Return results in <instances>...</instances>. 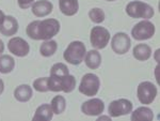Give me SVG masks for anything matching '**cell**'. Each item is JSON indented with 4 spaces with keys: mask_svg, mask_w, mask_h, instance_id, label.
Masks as SVG:
<instances>
[{
    "mask_svg": "<svg viewBox=\"0 0 160 121\" xmlns=\"http://www.w3.org/2000/svg\"><path fill=\"white\" fill-rule=\"evenodd\" d=\"M57 48H58V44H57L56 41L47 40L41 45L40 53L44 57H50V56H52L57 51Z\"/></svg>",
    "mask_w": 160,
    "mask_h": 121,
    "instance_id": "obj_21",
    "label": "cell"
},
{
    "mask_svg": "<svg viewBox=\"0 0 160 121\" xmlns=\"http://www.w3.org/2000/svg\"><path fill=\"white\" fill-rule=\"evenodd\" d=\"M132 110V103L129 100L120 99L111 102L108 107V113L110 117H120L131 113Z\"/></svg>",
    "mask_w": 160,
    "mask_h": 121,
    "instance_id": "obj_9",
    "label": "cell"
},
{
    "mask_svg": "<svg viewBox=\"0 0 160 121\" xmlns=\"http://www.w3.org/2000/svg\"><path fill=\"white\" fill-rule=\"evenodd\" d=\"M9 51L17 57H25L29 54L30 46L22 38H12L8 43Z\"/></svg>",
    "mask_w": 160,
    "mask_h": 121,
    "instance_id": "obj_10",
    "label": "cell"
},
{
    "mask_svg": "<svg viewBox=\"0 0 160 121\" xmlns=\"http://www.w3.org/2000/svg\"><path fill=\"white\" fill-rule=\"evenodd\" d=\"M50 106H51V108H52L53 114L60 115L66 108V101L62 96H57L52 99Z\"/></svg>",
    "mask_w": 160,
    "mask_h": 121,
    "instance_id": "obj_22",
    "label": "cell"
},
{
    "mask_svg": "<svg viewBox=\"0 0 160 121\" xmlns=\"http://www.w3.org/2000/svg\"><path fill=\"white\" fill-rule=\"evenodd\" d=\"M155 34V26L153 23L148 22V19H144L142 22L135 25V27L131 30V35L135 40L144 41L148 40Z\"/></svg>",
    "mask_w": 160,
    "mask_h": 121,
    "instance_id": "obj_6",
    "label": "cell"
},
{
    "mask_svg": "<svg viewBox=\"0 0 160 121\" xmlns=\"http://www.w3.org/2000/svg\"><path fill=\"white\" fill-rule=\"evenodd\" d=\"M105 104L100 99H92L81 105V112L87 116H98L104 113Z\"/></svg>",
    "mask_w": 160,
    "mask_h": 121,
    "instance_id": "obj_11",
    "label": "cell"
},
{
    "mask_svg": "<svg viewBox=\"0 0 160 121\" xmlns=\"http://www.w3.org/2000/svg\"><path fill=\"white\" fill-rule=\"evenodd\" d=\"M106 1H110L111 2V1H115V0H106Z\"/></svg>",
    "mask_w": 160,
    "mask_h": 121,
    "instance_id": "obj_32",
    "label": "cell"
},
{
    "mask_svg": "<svg viewBox=\"0 0 160 121\" xmlns=\"http://www.w3.org/2000/svg\"><path fill=\"white\" fill-rule=\"evenodd\" d=\"M60 31V23L55 18L31 22L27 27V34L32 40H51Z\"/></svg>",
    "mask_w": 160,
    "mask_h": 121,
    "instance_id": "obj_1",
    "label": "cell"
},
{
    "mask_svg": "<svg viewBox=\"0 0 160 121\" xmlns=\"http://www.w3.org/2000/svg\"><path fill=\"white\" fill-rule=\"evenodd\" d=\"M137 96L142 104H151L157 96V87L151 82H142L137 89Z\"/></svg>",
    "mask_w": 160,
    "mask_h": 121,
    "instance_id": "obj_5",
    "label": "cell"
},
{
    "mask_svg": "<svg viewBox=\"0 0 160 121\" xmlns=\"http://www.w3.org/2000/svg\"><path fill=\"white\" fill-rule=\"evenodd\" d=\"M15 66L14 58L9 55H2L0 56V73L8 74L13 71Z\"/></svg>",
    "mask_w": 160,
    "mask_h": 121,
    "instance_id": "obj_20",
    "label": "cell"
},
{
    "mask_svg": "<svg viewBox=\"0 0 160 121\" xmlns=\"http://www.w3.org/2000/svg\"><path fill=\"white\" fill-rule=\"evenodd\" d=\"M89 17L91 18L92 22L96 23V24H100L105 20V12L99 8H94V9L90 10Z\"/></svg>",
    "mask_w": 160,
    "mask_h": 121,
    "instance_id": "obj_25",
    "label": "cell"
},
{
    "mask_svg": "<svg viewBox=\"0 0 160 121\" xmlns=\"http://www.w3.org/2000/svg\"><path fill=\"white\" fill-rule=\"evenodd\" d=\"M126 13L131 18L149 19L154 16V9L142 1H131L126 6Z\"/></svg>",
    "mask_w": 160,
    "mask_h": 121,
    "instance_id": "obj_3",
    "label": "cell"
},
{
    "mask_svg": "<svg viewBox=\"0 0 160 121\" xmlns=\"http://www.w3.org/2000/svg\"><path fill=\"white\" fill-rule=\"evenodd\" d=\"M47 81H48V77H41V78L35 79V81L33 82V87H34V89L38 92L49 91V90H48Z\"/></svg>",
    "mask_w": 160,
    "mask_h": 121,
    "instance_id": "obj_26",
    "label": "cell"
},
{
    "mask_svg": "<svg viewBox=\"0 0 160 121\" xmlns=\"http://www.w3.org/2000/svg\"><path fill=\"white\" fill-rule=\"evenodd\" d=\"M20 9H28L34 3V0H17Z\"/></svg>",
    "mask_w": 160,
    "mask_h": 121,
    "instance_id": "obj_27",
    "label": "cell"
},
{
    "mask_svg": "<svg viewBox=\"0 0 160 121\" xmlns=\"http://www.w3.org/2000/svg\"><path fill=\"white\" fill-rule=\"evenodd\" d=\"M53 112L51 108L50 104H43L38 107L37 112H35L34 116H33V121H49L52 119Z\"/></svg>",
    "mask_w": 160,
    "mask_h": 121,
    "instance_id": "obj_15",
    "label": "cell"
},
{
    "mask_svg": "<svg viewBox=\"0 0 160 121\" xmlns=\"http://www.w3.org/2000/svg\"><path fill=\"white\" fill-rule=\"evenodd\" d=\"M60 11L66 16H73L79 10L78 0H59Z\"/></svg>",
    "mask_w": 160,
    "mask_h": 121,
    "instance_id": "obj_14",
    "label": "cell"
},
{
    "mask_svg": "<svg viewBox=\"0 0 160 121\" xmlns=\"http://www.w3.org/2000/svg\"><path fill=\"white\" fill-rule=\"evenodd\" d=\"M131 46L130 38L128 34L124 32H118L113 35L112 40H111V47L112 50L118 55H124L129 50Z\"/></svg>",
    "mask_w": 160,
    "mask_h": 121,
    "instance_id": "obj_8",
    "label": "cell"
},
{
    "mask_svg": "<svg viewBox=\"0 0 160 121\" xmlns=\"http://www.w3.org/2000/svg\"><path fill=\"white\" fill-rule=\"evenodd\" d=\"M53 10V6L50 1L47 0H40L35 1L32 4V13L37 17H44L49 15Z\"/></svg>",
    "mask_w": 160,
    "mask_h": 121,
    "instance_id": "obj_13",
    "label": "cell"
},
{
    "mask_svg": "<svg viewBox=\"0 0 160 121\" xmlns=\"http://www.w3.org/2000/svg\"><path fill=\"white\" fill-rule=\"evenodd\" d=\"M86 45L81 41H74L68 46L63 54V57L68 63L78 66L86 57Z\"/></svg>",
    "mask_w": 160,
    "mask_h": 121,
    "instance_id": "obj_2",
    "label": "cell"
},
{
    "mask_svg": "<svg viewBox=\"0 0 160 121\" xmlns=\"http://www.w3.org/2000/svg\"><path fill=\"white\" fill-rule=\"evenodd\" d=\"M133 57L139 61H145L152 55V48L148 44H138L133 47Z\"/></svg>",
    "mask_w": 160,
    "mask_h": 121,
    "instance_id": "obj_18",
    "label": "cell"
},
{
    "mask_svg": "<svg viewBox=\"0 0 160 121\" xmlns=\"http://www.w3.org/2000/svg\"><path fill=\"white\" fill-rule=\"evenodd\" d=\"M102 119H105V120H110V117H106V116H102V117H99L97 120H102Z\"/></svg>",
    "mask_w": 160,
    "mask_h": 121,
    "instance_id": "obj_30",
    "label": "cell"
},
{
    "mask_svg": "<svg viewBox=\"0 0 160 121\" xmlns=\"http://www.w3.org/2000/svg\"><path fill=\"white\" fill-rule=\"evenodd\" d=\"M61 84H62V91L68 93V92L73 91L75 87H76V78L73 75L68 74V75L62 77Z\"/></svg>",
    "mask_w": 160,
    "mask_h": 121,
    "instance_id": "obj_23",
    "label": "cell"
},
{
    "mask_svg": "<svg viewBox=\"0 0 160 121\" xmlns=\"http://www.w3.org/2000/svg\"><path fill=\"white\" fill-rule=\"evenodd\" d=\"M84 60H86V64L88 68L92 69V70H96V69L99 68L100 63H102V56L97 50H92L86 54Z\"/></svg>",
    "mask_w": 160,
    "mask_h": 121,
    "instance_id": "obj_17",
    "label": "cell"
},
{
    "mask_svg": "<svg viewBox=\"0 0 160 121\" xmlns=\"http://www.w3.org/2000/svg\"><path fill=\"white\" fill-rule=\"evenodd\" d=\"M131 121H152L154 119V113L151 108L142 106L131 113Z\"/></svg>",
    "mask_w": 160,
    "mask_h": 121,
    "instance_id": "obj_16",
    "label": "cell"
},
{
    "mask_svg": "<svg viewBox=\"0 0 160 121\" xmlns=\"http://www.w3.org/2000/svg\"><path fill=\"white\" fill-rule=\"evenodd\" d=\"M3 50H4V44H3V42L0 40V55L3 53Z\"/></svg>",
    "mask_w": 160,
    "mask_h": 121,
    "instance_id": "obj_29",
    "label": "cell"
},
{
    "mask_svg": "<svg viewBox=\"0 0 160 121\" xmlns=\"http://www.w3.org/2000/svg\"><path fill=\"white\" fill-rule=\"evenodd\" d=\"M32 88L28 85H20L14 90V97L19 102H27L32 97Z\"/></svg>",
    "mask_w": 160,
    "mask_h": 121,
    "instance_id": "obj_19",
    "label": "cell"
},
{
    "mask_svg": "<svg viewBox=\"0 0 160 121\" xmlns=\"http://www.w3.org/2000/svg\"><path fill=\"white\" fill-rule=\"evenodd\" d=\"M3 90H4V84H3V81L0 78V94L3 92Z\"/></svg>",
    "mask_w": 160,
    "mask_h": 121,
    "instance_id": "obj_28",
    "label": "cell"
},
{
    "mask_svg": "<svg viewBox=\"0 0 160 121\" xmlns=\"http://www.w3.org/2000/svg\"><path fill=\"white\" fill-rule=\"evenodd\" d=\"M99 86L100 81L98 76L92 73H88L82 76L79 85V91L80 93L84 94L87 97H94L98 92Z\"/></svg>",
    "mask_w": 160,
    "mask_h": 121,
    "instance_id": "obj_4",
    "label": "cell"
},
{
    "mask_svg": "<svg viewBox=\"0 0 160 121\" xmlns=\"http://www.w3.org/2000/svg\"><path fill=\"white\" fill-rule=\"evenodd\" d=\"M90 40H91V44L93 47L96 48V50H102L109 43L110 33L106 28L97 26V27H94L91 30Z\"/></svg>",
    "mask_w": 160,
    "mask_h": 121,
    "instance_id": "obj_7",
    "label": "cell"
},
{
    "mask_svg": "<svg viewBox=\"0 0 160 121\" xmlns=\"http://www.w3.org/2000/svg\"><path fill=\"white\" fill-rule=\"evenodd\" d=\"M18 30V22L15 17L8 15L2 18L0 22V33L4 37H11L14 35Z\"/></svg>",
    "mask_w": 160,
    "mask_h": 121,
    "instance_id": "obj_12",
    "label": "cell"
},
{
    "mask_svg": "<svg viewBox=\"0 0 160 121\" xmlns=\"http://www.w3.org/2000/svg\"><path fill=\"white\" fill-rule=\"evenodd\" d=\"M4 17V13L1 11V10H0V22H1L2 20V18H3Z\"/></svg>",
    "mask_w": 160,
    "mask_h": 121,
    "instance_id": "obj_31",
    "label": "cell"
},
{
    "mask_svg": "<svg viewBox=\"0 0 160 121\" xmlns=\"http://www.w3.org/2000/svg\"><path fill=\"white\" fill-rule=\"evenodd\" d=\"M68 74H69L68 68L64 63H56V64H53V66H51L50 75L62 77V76L68 75Z\"/></svg>",
    "mask_w": 160,
    "mask_h": 121,
    "instance_id": "obj_24",
    "label": "cell"
}]
</instances>
